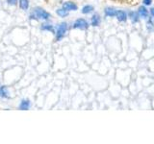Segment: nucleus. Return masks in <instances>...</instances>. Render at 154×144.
<instances>
[{"label": "nucleus", "instance_id": "14", "mask_svg": "<svg viewBox=\"0 0 154 144\" xmlns=\"http://www.w3.org/2000/svg\"><path fill=\"white\" fill-rule=\"evenodd\" d=\"M93 10V7L91 5H86L85 7H83V9H82V13L83 14H89L91 13Z\"/></svg>", "mask_w": 154, "mask_h": 144}, {"label": "nucleus", "instance_id": "19", "mask_svg": "<svg viewBox=\"0 0 154 144\" xmlns=\"http://www.w3.org/2000/svg\"><path fill=\"white\" fill-rule=\"evenodd\" d=\"M150 14H151V16H154V8H152V9L150 10Z\"/></svg>", "mask_w": 154, "mask_h": 144}, {"label": "nucleus", "instance_id": "12", "mask_svg": "<svg viewBox=\"0 0 154 144\" xmlns=\"http://www.w3.org/2000/svg\"><path fill=\"white\" fill-rule=\"evenodd\" d=\"M105 14L108 16H116V10L113 8H106L105 9Z\"/></svg>", "mask_w": 154, "mask_h": 144}, {"label": "nucleus", "instance_id": "17", "mask_svg": "<svg viewBox=\"0 0 154 144\" xmlns=\"http://www.w3.org/2000/svg\"><path fill=\"white\" fill-rule=\"evenodd\" d=\"M7 1L10 5H16L18 3V0H7Z\"/></svg>", "mask_w": 154, "mask_h": 144}, {"label": "nucleus", "instance_id": "2", "mask_svg": "<svg viewBox=\"0 0 154 144\" xmlns=\"http://www.w3.org/2000/svg\"><path fill=\"white\" fill-rule=\"evenodd\" d=\"M67 23H65V22L61 23V24L59 25V27H58V31H57L56 39L57 40L61 39L62 37L65 36V34L67 33Z\"/></svg>", "mask_w": 154, "mask_h": 144}, {"label": "nucleus", "instance_id": "11", "mask_svg": "<svg viewBox=\"0 0 154 144\" xmlns=\"http://www.w3.org/2000/svg\"><path fill=\"white\" fill-rule=\"evenodd\" d=\"M19 7L22 10H27L29 7V1L28 0H19Z\"/></svg>", "mask_w": 154, "mask_h": 144}, {"label": "nucleus", "instance_id": "7", "mask_svg": "<svg viewBox=\"0 0 154 144\" xmlns=\"http://www.w3.org/2000/svg\"><path fill=\"white\" fill-rule=\"evenodd\" d=\"M30 107V102L29 100H23L19 105V109H22V111H26V109H29Z\"/></svg>", "mask_w": 154, "mask_h": 144}, {"label": "nucleus", "instance_id": "18", "mask_svg": "<svg viewBox=\"0 0 154 144\" xmlns=\"http://www.w3.org/2000/svg\"><path fill=\"white\" fill-rule=\"evenodd\" d=\"M151 2H152V0H144V5H147V6L150 5V4H151Z\"/></svg>", "mask_w": 154, "mask_h": 144}, {"label": "nucleus", "instance_id": "4", "mask_svg": "<svg viewBox=\"0 0 154 144\" xmlns=\"http://www.w3.org/2000/svg\"><path fill=\"white\" fill-rule=\"evenodd\" d=\"M63 8L67 11H76L77 6L73 2H65L63 4Z\"/></svg>", "mask_w": 154, "mask_h": 144}, {"label": "nucleus", "instance_id": "13", "mask_svg": "<svg viewBox=\"0 0 154 144\" xmlns=\"http://www.w3.org/2000/svg\"><path fill=\"white\" fill-rule=\"evenodd\" d=\"M56 13L58 16H60L61 17H65L68 14V11L65 10V9L63 8V9H58V10L56 11Z\"/></svg>", "mask_w": 154, "mask_h": 144}, {"label": "nucleus", "instance_id": "16", "mask_svg": "<svg viewBox=\"0 0 154 144\" xmlns=\"http://www.w3.org/2000/svg\"><path fill=\"white\" fill-rule=\"evenodd\" d=\"M42 30H48V31H50V32H52V33H54V29L53 27L51 25H45V26H42Z\"/></svg>", "mask_w": 154, "mask_h": 144}, {"label": "nucleus", "instance_id": "6", "mask_svg": "<svg viewBox=\"0 0 154 144\" xmlns=\"http://www.w3.org/2000/svg\"><path fill=\"white\" fill-rule=\"evenodd\" d=\"M138 14H139V16H141L142 17H144V18H147V14H148L147 8L144 7V6H142V7L139 8Z\"/></svg>", "mask_w": 154, "mask_h": 144}, {"label": "nucleus", "instance_id": "15", "mask_svg": "<svg viewBox=\"0 0 154 144\" xmlns=\"http://www.w3.org/2000/svg\"><path fill=\"white\" fill-rule=\"evenodd\" d=\"M147 27L149 31H152L154 30V23L152 22V20L151 19H148V21L147 23Z\"/></svg>", "mask_w": 154, "mask_h": 144}, {"label": "nucleus", "instance_id": "8", "mask_svg": "<svg viewBox=\"0 0 154 144\" xmlns=\"http://www.w3.org/2000/svg\"><path fill=\"white\" fill-rule=\"evenodd\" d=\"M100 24V16L98 14H95L92 17V25L93 26H98Z\"/></svg>", "mask_w": 154, "mask_h": 144}, {"label": "nucleus", "instance_id": "10", "mask_svg": "<svg viewBox=\"0 0 154 144\" xmlns=\"http://www.w3.org/2000/svg\"><path fill=\"white\" fill-rule=\"evenodd\" d=\"M130 18L133 22H138L139 21V14L137 12H130L129 13Z\"/></svg>", "mask_w": 154, "mask_h": 144}, {"label": "nucleus", "instance_id": "5", "mask_svg": "<svg viewBox=\"0 0 154 144\" xmlns=\"http://www.w3.org/2000/svg\"><path fill=\"white\" fill-rule=\"evenodd\" d=\"M116 16L119 21H125L127 19L126 13L123 11H116Z\"/></svg>", "mask_w": 154, "mask_h": 144}, {"label": "nucleus", "instance_id": "9", "mask_svg": "<svg viewBox=\"0 0 154 144\" xmlns=\"http://www.w3.org/2000/svg\"><path fill=\"white\" fill-rule=\"evenodd\" d=\"M0 97H9V91H8L6 86H1L0 88Z\"/></svg>", "mask_w": 154, "mask_h": 144}, {"label": "nucleus", "instance_id": "3", "mask_svg": "<svg viewBox=\"0 0 154 144\" xmlns=\"http://www.w3.org/2000/svg\"><path fill=\"white\" fill-rule=\"evenodd\" d=\"M88 27H89V24H88V22L83 18L77 19L73 24L74 29H81V30H85V29H87Z\"/></svg>", "mask_w": 154, "mask_h": 144}, {"label": "nucleus", "instance_id": "1", "mask_svg": "<svg viewBox=\"0 0 154 144\" xmlns=\"http://www.w3.org/2000/svg\"><path fill=\"white\" fill-rule=\"evenodd\" d=\"M31 17L47 20L50 17V14L47 13L46 11L42 10L41 8H36V9H34V12L32 13V14H31Z\"/></svg>", "mask_w": 154, "mask_h": 144}]
</instances>
